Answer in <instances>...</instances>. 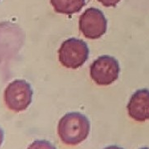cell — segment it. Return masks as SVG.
I'll return each mask as SVG.
<instances>
[{
  "label": "cell",
  "instance_id": "6da1fadb",
  "mask_svg": "<svg viewBox=\"0 0 149 149\" xmlns=\"http://www.w3.org/2000/svg\"><path fill=\"white\" fill-rule=\"evenodd\" d=\"M91 129L90 121L84 114L72 112L65 114L58 123V134L66 145H78L88 137Z\"/></svg>",
  "mask_w": 149,
  "mask_h": 149
},
{
  "label": "cell",
  "instance_id": "7a4b0ae2",
  "mask_svg": "<svg viewBox=\"0 0 149 149\" xmlns=\"http://www.w3.org/2000/svg\"><path fill=\"white\" fill-rule=\"evenodd\" d=\"M59 61L70 69H77L87 61L89 48L87 44L77 38H69L61 44L58 51Z\"/></svg>",
  "mask_w": 149,
  "mask_h": 149
},
{
  "label": "cell",
  "instance_id": "3957f363",
  "mask_svg": "<svg viewBox=\"0 0 149 149\" xmlns=\"http://www.w3.org/2000/svg\"><path fill=\"white\" fill-rule=\"evenodd\" d=\"M32 94L31 85L27 81L13 80L7 86L4 91L6 106L12 111H24L32 103Z\"/></svg>",
  "mask_w": 149,
  "mask_h": 149
},
{
  "label": "cell",
  "instance_id": "277c9868",
  "mask_svg": "<svg viewBox=\"0 0 149 149\" xmlns=\"http://www.w3.org/2000/svg\"><path fill=\"white\" fill-rule=\"evenodd\" d=\"M90 71L91 79L97 85H109L118 79L119 65L114 57L110 56H102L93 62Z\"/></svg>",
  "mask_w": 149,
  "mask_h": 149
},
{
  "label": "cell",
  "instance_id": "5b68a950",
  "mask_svg": "<svg viewBox=\"0 0 149 149\" xmlns=\"http://www.w3.org/2000/svg\"><path fill=\"white\" fill-rule=\"evenodd\" d=\"M79 27L86 38L98 39L106 32L107 20L101 10L90 8L80 15Z\"/></svg>",
  "mask_w": 149,
  "mask_h": 149
},
{
  "label": "cell",
  "instance_id": "8992f818",
  "mask_svg": "<svg viewBox=\"0 0 149 149\" xmlns=\"http://www.w3.org/2000/svg\"><path fill=\"white\" fill-rule=\"evenodd\" d=\"M128 115L138 122L149 119V91L142 89L136 91L127 106Z\"/></svg>",
  "mask_w": 149,
  "mask_h": 149
},
{
  "label": "cell",
  "instance_id": "52a82bcc",
  "mask_svg": "<svg viewBox=\"0 0 149 149\" xmlns=\"http://www.w3.org/2000/svg\"><path fill=\"white\" fill-rule=\"evenodd\" d=\"M51 3L56 13L70 15L83 8L85 0H51Z\"/></svg>",
  "mask_w": 149,
  "mask_h": 149
},
{
  "label": "cell",
  "instance_id": "ba28073f",
  "mask_svg": "<svg viewBox=\"0 0 149 149\" xmlns=\"http://www.w3.org/2000/svg\"><path fill=\"white\" fill-rule=\"evenodd\" d=\"M27 149H56V148L48 141L37 140L30 144Z\"/></svg>",
  "mask_w": 149,
  "mask_h": 149
},
{
  "label": "cell",
  "instance_id": "9c48e42d",
  "mask_svg": "<svg viewBox=\"0 0 149 149\" xmlns=\"http://www.w3.org/2000/svg\"><path fill=\"white\" fill-rule=\"evenodd\" d=\"M105 7H115L121 0H98Z\"/></svg>",
  "mask_w": 149,
  "mask_h": 149
},
{
  "label": "cell",
  "instance_id": "30bf717a",
  "mask_svg": "<svg viewBox=\"0 0 149 149\" xmlns=\"http://www.w3.org/2000/svg\"><path fill=\"white\" fill-rule=\"evenodd\" d=\"M3 138H4V134H3V131L0 128V147L3 142Z\"/></svg>",
  "mask_w": 149,
  "mask_h": 149
},
{
  "label": "cell",
  "instance_id": "8fae6325",
  "mask_svg": "<svg viewBox=\"0 0 149 149\" xmlns=\"http://www.w3.org/2000/svg\"><path fill=\"white\" fill-rule=\"evenodd\" d=\"M104 149H123L120 147H118V146H109V147H107L105 148Z\"/></svg>",
  "mask_w": 149,
  "mask_h": 149
},
{
  "label": "cell",
  "instance_id": "7c38bea8",
  "mask_svg": "<svg viewBox=\"0 0 149 149\" xmlns=\"http://www.w3.org/2000/svg\"><path fill=\"white\" fill-rule=\"evenodd\" d=\"M140 149H149V148H140Z\"/></svg>",
  "mask_w": 149,
  "mask_h": 149
}]
</instances>
